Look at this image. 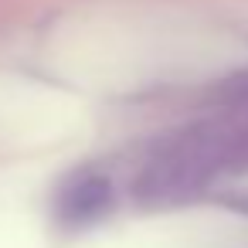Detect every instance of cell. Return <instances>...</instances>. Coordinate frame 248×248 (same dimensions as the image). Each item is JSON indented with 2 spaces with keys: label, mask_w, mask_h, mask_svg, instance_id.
Segmentation results:
<instances>
[{
  "label": "cell",
  "mask_w": 248,
  "mask_h": 248,
  "mask_svg": "<svg viewBox=\"0 0 248 248\" xmlns=\"http://www.w3.org/2000/svg\"><path fill=\"white\" fill-rule=\"evenodd\" d=\"M238 170H248V78L231 85L207 119L156 146L136 177V194L163 204L201 190L217 173Z\"/></svg>",
  "instance_id": "cell-1"
}]
</instances>
